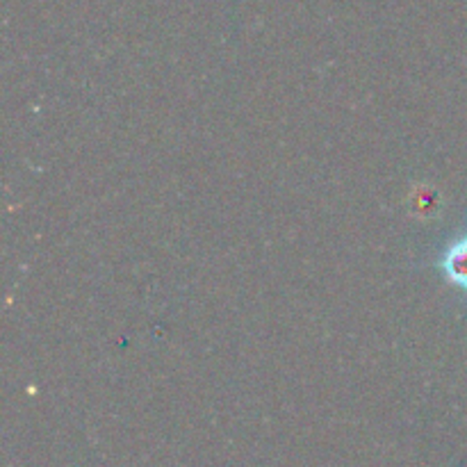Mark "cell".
<instances>
[{"label":"cell","instance_id":"obj_1","mask_svg":"<svg viewBox=\"0 0 467 467\" xmlns=\"http://www.w3.org/2000/svg\"><path fill=\"white\" fill-rule=\"evenodd\" d=\"M445 272L450 274L451 281L467 283V249H451L445 258Z\"/></svg>","mask_w":467,"mask_h":467}]
</instances>
